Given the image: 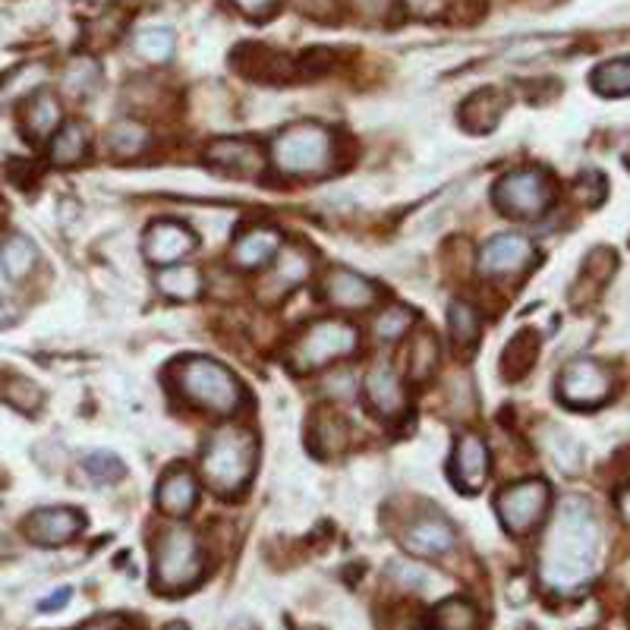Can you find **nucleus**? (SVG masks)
I'll use <instances>...</instances> for the list:
<instances>
[{
  "label": "nucleus",
  "mask_w": 630,
  "mask_h": 630,
  "mask_svg": "<svg viewBox=\"0 0 630 630\" xmlns=\"http://www.w3.org/2000/svg\"><path fill=\"white\" fill-rule=\"evenodd\" d=\"M165 630H189L187 624H170V628H165Z\"/></svg>",
  "instance_id": "obj_44"
},
{
  "label": "nucleus",
  "mask_w": 630,
  "mask_h": 630,
  "mask_svg": "<svg viewBox=\"0 0 630 630\" xmlns=\"http://www.w3.org/2000/svg\"><path fill=\"white\" fill-rule=\"evenodd\" d=\"M85 526V517L76 507H42V511H32L29 521H25V536L42 548H57L63 543H70L73 536H80Z\"/></svg>",
  "instance_id": "obj_10"
},
{
  "label": "nucleus",
  "mask_w": 630,
  "mask_h": 630,
  "mask_svg": "<svg viewBox=\"0 0 630 630\" xmlns=\"http://www.w3.org/2000/svg\"><path fill=\"white\" fill-rule=\"evenodd\" d=\"M403 546L422 555V558H439V555L454 548V529H451V524H444L441 517H422L407 529Z\"/></svg>",
  "instance_id": "obj_21"
},
{
  "label": "nucleus",
  "mask_w": 630,
  "mask_h": 630,
  "mask_svg": "<svg viewBox=\"0 0 630 630\" xmlns=\"http://www.w3.org/2000/svg\"><path fill=\"white\" fill-rule=\"evenodd\" d=\"M309 269H313V262H309V255L300 250V246L284 250L281 252V259L274 262L272 277L262 284V287H265V296H269V300H281L284 294H291L296 284H303V281L309 277Z\"/></svg>",
  "instance_id": "obj_22"
},
{
  "label": "nucleus",
  "mask_w": 630,
  "mask_h": 630,
  "mask_svg": "<svg viewBox=\"0 0 630 630\" xmlns=\"http://www.w3.org/2000/svg\"><path fill=\"white\" fill-rule=\"evenodd\" d=\"M504 107H507V98H504V92H498V88H480V92H473L461 105L463 129H470V133H476V136L492 133V129L498 126V120H502Z\"/></svg>",
  "instance_id": "obj_20"
},
{
  "label": "nucleus",
  "mask_w": 630,
  "mask_h": 630,
  "mask_svg": "<svg viewBox=\"0 0 630 630\" xmlns=\"http://www.w3.org/2000/svg\"><path fill=\"white\" fill-rule=\"evenodd\" d=\"M231 3L240 10V13H243V17L262 22V20H269V17H274V10H277V3H281V0H231Z\"/></svg>",
  "instance_id": "obj_38"
},
{
  "label": "nucleus",
  "mask_w": 630,
  "mask_h": 630,
  "mask_svg": "<svg viewBox=\"0 0 630 630\" xmlns=\"http://www.w3.org/2000/svg\"><path fill=\"white\" fill-rule=\"evenodd\" d=\"M111 151L124 161H133L139 158L148 148V129L136 120H120V124L111 129Z\"/></svg>",
  "instance_id": "obj_30"
},
{
  "label": "nucleus",
  "mask_w": 630,
  "mask_h": 630,
  "mask_svg": "<svg viewBox=\"0 0 630 630\" xmlns=\"http://www.w3.org/2000/svg\"><path fill=\"white\" fill-rule=\"evenodd\" d=\"M495 507H498L504 529L514 533V536H524L546 514L548 483H543V480H524V483L507 485L502 495H498Z\"/></svg>",
  "instance_id": "obj_8"
},
{
  "label": "nucleus",
  "mask_w": 630,
  "mask_h": 630,
  "mask_svg": "<svg viewBox=\"0 0 630 630\" xmlns=\"http://www.w3.org/2000/svg\"><path fill=\"white\" fill-rule=\"evenodd\" d=\"M133 48H136V54L148 63H168L174 57V32L170 29H158V25H151V29H143L136 39H133Z\"/></svg>",
  "instance_id": "obj_32"
},
{
  "label": "nucleus",
  "mask_w": 630,
  "mask_h": 630,
  "mask_svg": "<svg viewBox=\"0 0 630 630\" xmlns=\"http://www.w3.org/2000/svg\"><path fill=\"white\" fill-rule=\"evenodd\" d=\"M589 83H592V88H596L599 95H609V98L630 95V57L596 66L592 76H589Z\"/></svg>",
  "instance_id": "obj_29"
},
{
  "label": "nucleus",
  "mask_w": 630,
  "mask_h": 630,
  "mask_svg": "<svg viewBox=\"0 0 630 630\" xmlns=\"http://www.w3.org/2000/svg\"><path fill=\"white\" fill-rule=\"evenodd\" d=\"M35 262H39V250H35V243L29 240V237H10L3 246H0V272L7 274L10 281H22L25 274L35 269Z\"/></svg>",
  "instance_id": "obj_26"
},
{
  "label": "nucleus",
  "mask_w": 630,
  "mask_h": 630,
  "mask_svg": "<svg viewBox=\"0 0 630 630\" xmlns=\"http://www.w3.org/2000/svg\"><path fill=\"white\" fill-rule=\"evenodd\" d=\"M80 630H126L124 621H114V618H102V621H92V624H83Z\"/></svg>",
  "instance_id": "obj_43"
},
{
  "label": "nucleus",
  "mask_w": 630,
  "mask_h": 630,
  "mask_svg": "<svg viewBox=\"0 0 630 630\" xmlns=\"http://www.w3.org/2000/svg\"><path fill=\"white\" fill-rule=\"evenodd\" d=\"M281 250V233L274 228H250L233 246V262L240 269H259Z\"/></svg>",
  "instance_id": "obj_23"
},
{
  "label": "nucleus",
  "mask_w": 630,
  "mask_h": 630,
  "mask_svg": "<svg viewBox=\"0 0 630 630\" xmlns=\"http://www.w3.org/2000/svg\"><path fill=\"white\" fill-rule=\"evenodd\" d=\"M533 243L521 233H502L492 237L480 252V272L483 274H514L533 262Z\"/></svg>",
  "instance_id": "obj_13"
},
{
  "label": "nucleus",
  "mask_w": 630,
  "mask_h": 630,
  "mask_svg": "<svg viewBox=\"0 0 630 630\" xmlns=\"http://www.w3.org/2000/svg\"><path fill=\"white\" fill-rule=\"evenodd\" d=\"M102 85V66L92 57H76L70 61L66 73H63V88H70L73 95H88Z\"/></svg>",
  "instance_id": "obj_33"
},
{
  "label": "nucleus",
  "mask_w": 630,
  "mask_h": 630,
  "mask_svg": "<svg viewBox=\"0 0 630 630\" xmlns=\"http://www.w3.org/2000/svg\"><path fill=\"white\" fill-rule=\"evenodd\" d=\"M599 543H602V533L589 502L577 495L565 498L548 526L543 555H539L543 584L558 592H574L589 584L599 567Z\"/></svg>",
  "instance_id": "obj_1"
},
{
  "label": "nucleus",
  "mask_w": 630,
  "mask_h": 630,
  "mask_svg": "<svg viewBox=\"0 0 630 630\" xmlns=\"http://www.w3.org/2000/svg\"><path fill=\"white\" fill-rule=\"evenodd\" d=\"M439 363L441 347L435 335H429V332L417 335L413 347H410V378H413V381H429V378L435 376Z\"/></svg>",
  "instance_id": "obj_31"
},
{
  "label": "nucleus",
  "mask_w": 630,
  "mask_h": 630,
  "mask_svg": "<svg viewBox=\"0 0 630 630\" xmlns=\"http://www.w3.org/2000/svg\"><path fill=\"white\" fill-rule=\"evenodd\" d=\"M391 3L395 0H354V10L363 13L366 20H381V17H388Z\"/></svg>",
  "instance_id": "obj_40"
},
{
  "label": "nucleus",
  "mask_w": 630,
  "mask_h": 630,
  "mask_svg": "<svg viewBox=\"0 0 630 630\" xmlns=\"http://www.w3.org/2000/svg\"><path fill=\"white\" fill-rule=\"evenodd\" d=\"M17 318H20L17 306H13V303H7V300H0V332H3V328H10V325H17Z\"/></svg>",
  "instance_id": "obj_42"
},
{
  "label": "nucleus",
  "mask_w": 630,
  "mask_h": 630,
  "mask_svg": "<svg viewBox=\"0 0 630 630\" xmlns=\"http://www.w3.org/2000/svg\"><path fill=\"white\" fill-rule=\"evenodd\" d=\"M539 357V337L536 332H521L507 340L502 354V376L507 381H521L533 369V363Z\"/></svg>",
  "instance_id": "obj_25"
},
{
  "label": "nucleus",
  "mask_w": 630,
  "mask_h": 630,
  "mask_svg": "<svg viewBox=\"0 0 630 630\" xmlns=\"http://www.w3.org/2000/svg\"><path fill=\"white\" fill-rule=\"evenodd\" d=\"M196 250V233L180 221H155L146 231V259L151 265L168 269L174 262L187 259Z\"/></svg>",
  "instance_id": "obj_11"
},
{
  "label": "nucleus",
  "mask_w": 630,
  "mask_h": 630,
  "mask_svg": "<svg viewBox=\"0 0 630 630\" xmlns=\"http://www.w3.org/2000/svg\"><path fill=\"white\" fill-rule=\"evenodd\" d=\"M451 480L461 492H476L489 480V451L483 439L476 435H461L451 454Z\"/></svg>",
  "instance_id": "obj_15"
},
{
  "label": "nucleus",
  "mask_w": 630,
  "mask_h": 630,
  "mask_svg": "<svg viewBox=\"0 0 630 630\" xmlns=\"http://www.w3.org/2000/svg\"><path fill=\"white\" fill-rule=\"evenodd\" d=\"M558 395L567 407H577V410L599 407L611 395V372L596 359H574L558 378Z\"/></svg>",
  "instance_id": "obj_9"
},
{
  "label": "nucleus",
  "mask_w": 630,
  "mask_h": 630,
  "mask_svg": "<svg viewBox=\"0 0 630 630\" xmlns=\"http://www.w3.org/2000/svg\"><path fill=\"white\" fill-rule=\"evenodd\" d=\"M202 548L196 533L187 526H174L155 548V587L161 592H187L202 580Z\"/></svg>",
  "instance_id": "obj_5"
},
{
  "label": "nucleus",
  "mask_w": 630,
  "mask_h": 630,
  "mask_svg": "<svg viewBox=\"0 0 630 630\" xmlns=\"http://www.w3.org/2000/svg\"><path fill=\"white\" fill-rule=\"evenodd\" d=\"M359 335L350 322H340V318H325V322H313L303 335L296 337L294 344V359L296 369H325L337 359L350 357L357 350Z\"/></svg>",
  "instance_id": "obj_7"
},
{
  "label": "nucleus",
  "mask_w": 630,
  "mask_h": 630,
  "mask_svg": "<svg viewBox=\"0 0 630 630\" xmlns=\"http://www.w3.org/2000/svg\"><path fill=\"white\" fill-rule=\"evenodd\" d=\"M3 400H7L10 407H17L20 413H35L44 403V395L32 378L10 376L7 378V385H3Z\"/></svg>",
  "instance_id": "obj_35"
},
{
  "label": "nucleus",
  "mask_w": 630,
  "mask_h": 630,
  "mask_svg": "<svg viewBox=\"0 0 630 630\" xmlns=\"http://www.w3.org/2000/svg\"><path fill=\"white\" fill-rule=\"evenodd\" d=\"M432 630H480V611L461 596L444 599L439 609L432 611Z\"/></svg>",
  "instance_id": "obj_28"
},
{
  "label": "nucleus",
  "mask_w": 630,
  "mask_h": 630,
  "mask_svg": "<svg viewBox=\"0 0 630 630\" xmlns=\"http://www.w3.org/2000/svg\"><path fill=\"white\" fill-rule=\"evenodd\" d=\"M85 473L95 480V483H117V480H124V461L117 458V454H111V451H95V454H88L83 461Z\"/></svg>",
  "instance_id": "obj_37"
},
{
  "label": "nucleus",
  "mask_w": 630,
  "mask_h": 630,
  "mask_svg": "<svg viewBox=\"0 0 630 630\" xmlns=\"http://www.w3.org/2000/svg\"><path fill=\"white\" fill-rule=\"evenodd\" d=\"M322 294L337 309H369L378 300V287L369 277L350 272V269H335L325 274Z\"/></svg>",
  "instance_id": "obj_14"
},
{
  "label": "nucleus",
  "mask_w": 630,
  "mask_h": 630,
  "mask_svg": "<svg viewBox=\"0 0 630 630\" xmlns=\"http://www.w3.org/2000/svg\"><path fill=\"white\" fill-rule=\"evenodd\" d=\"M413 318H417L413 309H407V306H391V309H385V313L376 318V337L378 340H385V344L400 340V337L410 332Z\"/></svg>",
  "instance_id": "obj_36"
},
{
  "label": "nucleus",
  "mask_w": 630,
  "mask_h": 630,
  "mask_svg": "<svg viewBox=\"0 0 630 630\" xmlns=\"http://www.w3.org/2000/svg\"><path fill=\"white\" fill-rule=\"evenodd\" d=\"M318 439L328 441V444H335V448H340V444L347 441V426L337 420V417H325L322 426H318Z\"/></svg>",
  "instance_id": "obj_39"
},
{
  "label": "nucleus",
  "mask_w": 630,
  "mask_h": 630,
  "mask_svg": "<svg viewBox=\"0 0 630 630\" xmlns=\"http://www.w3.org/2000/svg\"><path fill=\"white\" fill-rule=\"evenodd\" d=\"M199 502V483L187 466H174L158 483V507L170 517H187Z\"/></svg>",
  "instance_id": "obj_19"
},
{
  "label": "nucleus",
  "mask_w": 630,
  "mask_h": 630,
  "mask_svg": "<svg viewBox=\"0 0 630 630\" xmlns=\"http://www.w3.org/2000/svg\"><path fill=\"white\" fill-rule=\"evenodd\" d=\"M51 165L57 168H73L88 155V129L80 120L63 124L54 136H51Z\"/></svg>",
  "instance_id": "obj_24"
},
{
  "label": "nucleus",
  "mask_w": 630,
  "mask_h": 630,
  "mask_svg": "<svg viewBox=\"0 0 630 630\" xmlns=\"http://www.w3.org/2000/svg\"><path fill=\"white\" fill-rule=\"evenodd\" d=\"M61 120H63L61 102H57V95H54L51 88H39V92L22 105L20 114L22 133H25L32 143L51 139V136L61 129Z\"/></svg>",
  "instance_id": "obj_18"
},
{
  "label": "nucleus",
  "mask_w": 630,
  "mask_h": 630,
  "mask_svg": "<svg viewBox=\"0 0 630 630\" xmlns=\"http://www.w3.org/2000/svg\"><path fill=\"white\" fill-rule=\"evenodd\" d=\"M366 400L385 420H398L407 413V391L400 385V376L388 363H378L376 369L366 376Z\"/></svg>",
  "instance_id": "obj_16"
},
{
  "label": "nucleus",
  "mask_w": 630,
  "mask_h": 630,
  "mask_svg": "<svg viewBox=\"0 0 630 630\" xmlns=\"http://www.w3.org/2000/svg\"><path fill=\"white\" fill-rule=\"evenodd\" d=\"M158 291L170 300H196L202 291V274L192 265H168L155 277Z\"/></svg>",
  "instance_id": "obj_27"
},
{
  "label": "nucleus",
  "mask_w": 630,
  "mask_h": 630,
  "mask_svg": "<svg viewBox=\"0 0 630 630\" xmlns=\"http://www.w3.org/2000/svg\"><path fill=\"white\" fill-rule=\"evenodd\" d=\"M332 161H335V136L328 126L303 120L274 136L272 165L287 177L325 174Z\"/></svg>",
  "instance_id": "obj_4"
},
{
  "label": "nucleus",
  "mask_w": 630,
  "mask_h": 630,
  "mask_svg": "<svg viewBox=\"0 0 630 630\" xmlns=\"http://www.w3.org/2000/svg\"><path fill=\"white\" fill-rule=\"evenodd\" d=\"M492 202L495 209L517 218V221H533L539 214H546L555 202V183L546 170L539 168H517L507 170L502 180L492 189Z\"/></svg>",
  "instance_id": "obj_6"
},
{
  "label": "nucleus",
  "mask_w": 630,
  "mask_h": 630,
  "mask_svg": "<svg viewBox=\"0 0 630 630\" xmlns=\"http://www.w3.org/2000/svg\"><path fill=\"white\" fill-rule=\"evenodd\" d=\"M448 328H451L454 344H458V347H466V344H473V340L480 337V315H476V309H473L470 303L454 300L451 309H448Z\"/></svg>",
  "instance_id": "obj_34"
},
{
  "label": "nucleus",
  "mask_w": 630,
  "mask_h": 630,
  "mask_svg": "<svg viewBox=\"0 0 630 630\" xmlns=\"http://www.w3.org/2000/svg\"><path fill=\"white\" fill-rule=\"evenodd\" d=\"M233 63L243 76L259 80V83H287L294 76V57L265 48V44H243L233 51Z\"/></svg>",
  "instance_id": "obj_12"
},
{
  "label": "nucleus",
  "mask_w": 630,
  "mask_h": 630,
  "mask_svg": "<svg viewBox=\"0 0 630 630\" xmlns=\"http://www.w3.org/2000/svg\"><path fill=\"white\" fill-rule=\"evenodd\" d=\"M70 596H73V589H57V592H54L51 599H42V602H39V609H42V611L63 609V606L70 602Z\"/></svg>",
  "instance_id": "obj_41"
},
{
  "label": "nucleus",
  "mask_w": 630,
  "mask_h": 630,
  "mask_svg": "<svg viewBox=\"0 0 630 630\" xmlns=\"http://www.w3.org/2000/svg\"><path fill=\"white\" fill-rule=\"evenodd\" d=\"M206 158L233 177H259L265 170V151L250 139H218L209 146Z\"/></svg>",
  "instance_id": "obj_17"
},
{
  "label": "nucleus",
  "mask_w": 630,
  "mask_h": 630,
  "mask_svg": "<svg viewBox=\"0 0 630 630\" xmlns=\"http://www.w3.org/2000/svg\"><path fill=\"white\" fill-rule=\"evenodd\" d=\"M259 461V441L243 426H221L202 451V473L218 495H237L250 483Z\"/></svg>",
  "instance_id": "obj_3"
},
{
  "label": "nucleus",
  "mask_w": 630,
  "mask_h": 630,
  "mask_svg": "<svg viewBox=\"0 0 630 630\" xmlns=\"http://www.w3.org/2000/svg\"><path fill=\"white\" fill-rule=\"evenodd\" d=\"M174 388L196 403L199 410H209L218 417H231L243 403V388L228 366H221L218 359L209 357H187L174 363L170 369Z\"/></svg>",
  "instance_id": "obj_2"
}]
</instances>
